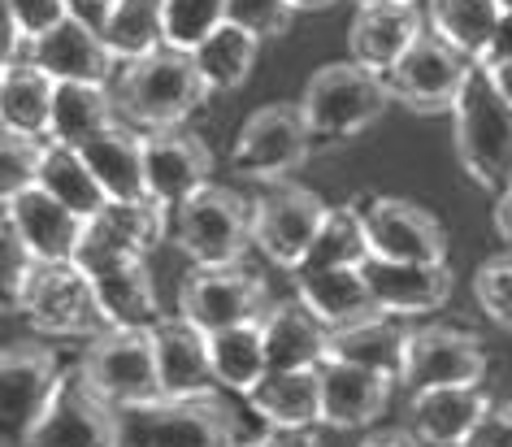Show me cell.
<instances>
[{
    "label": "cell",
    "mask_w": 512,
    "mask_h": 447,
    "mask_svg": "<svg viewBox=\"0 0 512 447\" xmlns=\"http://www.w3.org/2000/svg\"><path fill=\"white\" fill-rule=\"evenodd\" d=\"M40 187L53 191L61 204H70L79 217H96L109 204L105 183L87 165L79 144H61V139H44V161H40Z\"/></svg>",
    "instance_id": "d6a6232c"
},
{
    "label": "cell",
    "mask_w": 512,
    "mask_h": 447,
    "mask_svg": "<svg viewBox=\"0 0 512 447\" xmlns=\"http://www.w3.org/2000/svg\"><path fill=\"white\" fill-rule=\"evenodd\" d=\"M122 447H239V421L217 391L161 395L122 408Z\"/></svg>",
    "instance_id": "277c9868"
},
{
    "label": "cell",
    "mask_w": 512,
    "mask_h": 447,
    "mask_svg": "<svg viewBox=\"0 0 512 447\" xmlns=\"http://www.w3.org/2000/svg\"><path fill=\"white\" fill-rule=\"evenodd\" d=\"M391 105L387 79L382 70L365 66V61H330V66L313 70V79L304 83L300 113L313 131V144H343V139L361 135L365 126H374Z\"/></svg>",
    "instance_id": "3957f363"
},
{
    "label": "cell",
    "mask_w": 512,
    "mask_h": 447,
    "mask_svg": "<svg viewBox=\"0 0 512 447\" xmlns=\"http://www.w3.org/2000/svg\"><path fill=\"white\" fill-rule=\"evenodd\" d=\"M122 122V109L113 100V83H79V79H61L53 96V131L48 139L61 144H83L87 135L105 131V126Z\"/></svg>",
    "instance_id": "1f68e13d"
},
{
    "label": "cell",
    "mask_w": 512,
    "mask_h": 447,
    "mask_svg": "<svg viewBox=\"0 0 512 447\" xmlns=\"http://www.w3.org/2000/svg\"><path fill=\"white\" fill-rule=\"evenodd\" d=\"M486 378V348L473 330L460 326H413L404 356V387H456V382H482Z\"/></svg>",
    "instance_id": "2e32d148"
},
{
    "label": "cell",
    "mask_w": 512,
    "mask_h": 447,
    "mask_svg": "<svg viewBox=\"0 0 512 447\" xmlns=\"http://www.w3.org/2000/svg\"><path fill=\"white\" fill-rule=\"evenodd\" d=\"M256 53H261V40H256L252 31L235 27V22H222L209 40H200L191 48L204 83H209L213 92H239L256 66Z\"/></svg>",
    "instance_id": "d590c367"
},
{
    "label": "cell",
    "mask_w": 512,
    "mask_h": 447,
    "mask_svg": "<svg viewBox=\"0 0 512 447\" xmlns=\"http://www.w3.org/2000/svg\"><path fill=\"white\" fill-rule=\"evenodd\" d=\"M369 235V257L387 261H447V231L426 204L404 196H369L356 200Z\"/></svg>",
    "instance_id": "9a60e30c"
},
{
    "label": "cell",
    "mask_w": 512,
    "mask_h": 447,
    "mask_svg": "<svg viewBox=\"0 0 512 447\" xmlns=\"http://www.w3.org/2000/svg\"><path fill=\"white\" fill-rule=\"evenodd\" d=\"M92 287H96V300H100V309H105L109 326H144V330H152L165 317L157 283H152L144 257L118 261V265H109V270L92 274Z\"/></svg>",
    "instance_id": "4dcf8cb0"
},
{
    "label": "cell",
    "mask_w": 512,
    "mask_h": 447,
    "mask_svg": "<svg viewBox=\"0 0 512 447\" xmlns=\"http://www.w3.org/2000/svg\"><path fill=\"white\" fill-rule=\"evenodd\" d=\"M291 5H296V9H330L335 0H291Z\"/></svg>",
    "instance_id": "f5cc1de1"
},
{
    "label": "cell",
    "mask_w": 512,
    "mask_h": 447,
    "mask_svg": "<svg viewBox=\"0 0 512 447\" xmlns=\"http://www.w3.org/2000/svg\"><path fill=\"white\" fill-rule=\"evenodd\" d=\"M473 66H478V61H469L456 44H447L439 31H421V40L408 48L391 70H382V79H387L391 100H400L404 109L452 113Z\"/></svg>",
    "instance_id": "4fadbf2b"
},
{
    "label": "cell",
    "mask_w": 512,
    "mask_h": 447,
    "mask_svg": "<svg viewBox=\"0 0 512 447\" xmlns=\"http://www.w3.org/2000/svg\"><path fill=\"white\" fill-rule=\"evenodd\" d=\"M296 296L322 317L330 330L378 317L374 287L365 278V265H339V270H296Z\"/></svg>",
    "instance_id": "484cf974"
},
{
    "label": "cell",
    "mask_w": 512,
    "mask_h": 447,
    "mask_svg": "<svg viewBox=\"0 0 512 447\" xmlns=\"http://www.w3.org/2000/svg\"><path fill=\"white\" fill-rule=\"evenodd\" d=\"M426 22L469 61H482L504 18V0H426Z\"/></svg>",
    "instance_id": "e575fe53"
},
{
    "label": "cell",
    "mask_w": 512,
    "mask_h": 447,
    "mask_svg": "<svg viewBox=\"0 0 512 447\" xmlns=\"http://www.w3.org/2000/svg\"><path fill=\"white\" fill-rule=\"evenodd\" d=\"M40 161H44L40 135L5 131V139H0V200H9V196H18V191L40 183Z\"/></svg>",
    "instance_id": "ab89813d"
},
{
    "label": "cell",
    "mask_w": 512,
    "mask_h": 447,
    "mask_svg": "<svg viewBox=\"0 0 512 447\" xmlns=\"http://www.w3.org/2000/svg\"><path fill=\"white\" fill-rule=\"evenodd\" d=\"M61 374L66 369H61L53 343L18 339L5 348L0 356V439L5 447H27L44 408L53 404Z\"/></svg>",
    "instance_id": "9c48e42d"
},
{
    "label": "cell",
    "mask_w": 512,
    "mask_h": 447,
    "mask_svg": "<svg viewBox=\"0 0 512 447\" xmlns=\"http://www.w3.org/2000/svg\"><path fill=\"white\" fill-rule=\"evenodd\" d=\"M213 87L204 83L196 57L187 48L161 44L152 53L122 61L118 79H113V100H118L122 118L144 126V131H165V126H183Z\"/></svg>",
    "instance_id": "6da1fadb"
},
{
    "label": "cell",
    "mask_w": 512,
    "mask_h": 447,
    "mask_svg": "<svg viewBox=\"0 0 512 447\" xmlns=\"http://www.w3.org/2000/svg\"><path fill=\"white\" fill-rule=\"evenodd\" d=\"M365 261H369V235H365L361 209H356V200H352V204H343V209L326 213L309 257H304L296 270H339V265H365Z\"/></svg>",
    "instance_id": "8d00e7d4"
},
{
    "label": "cell",
    "mask_w": 512,
    "mask_h": 447,
    "mask_svg": "<svg viewBox=\"0 0 512 447\" xmlns=\"http://www.w3.org/2000/svg\"><path fill=\"white\" fill-rule=\"evenodd\" d=\"M465 447H512V400H491L478 426L469 430Z\"/></svg>",
    "instance_id": "ee69618b"
},
{
    "label": "cell",
    "mask_w": 512,
    "mask_h": 447,
    "mask_svg": "<svg viewBox=\"0 0 512 447\" xmlns=\"http://www.w3.org/2000/svg\"><path fill=\"white\" fill-rule=\"evenodd\" d=\"M326 204L317 191L300 183H270V191L252 200V244L274 265L296 270L309 257L317 231L326 222Z\"/></svg>",
    "instance_id": "5bb4252c"
},
{
    "label": "cell",
    "mask_w": 512,
    "mask_h": 447,
    "mask_svg": "<svg viewBox=\"0 0 512 447\" xmlns=\"http://www.w3.org/2000/svg\"><path fill=\"white\" fill-rule=\"evenodd\" d=\"M5 222H14V231L27 239V248L40 261H74L87 217H79L70 204H61L53 191L35 183L5 200Z\"/></svg>",
    "instance_id": "44dd1931"
},
{
    "label": "cell",
    "mask_w": 512,
    "mask_h": 447,
    "mask_svg": "<svg viewBox=\"0 0 512 447\" xmlns=\"http://www.w3.org/2000/svg\"><path fill=\"white\" fill-rule=\"evenodd\" d=\"M473 300H478V309L495 326L512 330V248L478 265V274H473Z\"/></svg>",
    "instance_id": "60d3db41"
},
{
    "label": "cell",
    "mask_w": 512,
    "mask_h": 447,
    "mask_svg": "<svg viewBox=\"0 0 512 447\" xmlns=\"http://www.w3.org/2000/svg\"><path fill=\"white\" fill-rule=\"evenodd\" d=\"M499 61H512V9H504V18H499V27H495V40L478 66H499Z\"/></svg>",
    "instance_id": "c3c4849f"
},
{
    "label": "cell",
    "mask_w": 512,
    "mask_h": 447,
    "mask_svg": "<svg viewBox=\"0 0 512 447\" xmlns=\"http://www.w3.org/2000/svg\"><path fill=\"white\" fill-rule=\"evenodd\" d=\"M291 18H296V5H291V0H230L226 5V22L252 31L261 44L287 35Z\"/></svg>",
    "instance_id": "7bdbcfd3"
},
{
    "label": "cell",
    "mask_w": 512,
    "mask_h": 447,
    "mask_svg": "<svg viewBox=\"0 0 512 447\" xmlns=\"http://www.w3.org/2000/svg\"><path fill=\"white\" fill-rule=\"evenodd\" d=\"M495 231L512 248V187L504 191V196H495Z\"/></svg>",
    "instance_id": "f907efd6"
},
{
    "label": "cell",
    "mask_w": 512,
    "mask_h": 447,
    "mask_svg": "<svg viewBox=\"0 0 512 447\" xmlns=\"http://www.w3.org/2000/svg\"><path fill=\"white\" fill-rule=\"evenodd\" d=\"M426 18H421L417 0H378L361 5L348 27V53L374 70H391L408 48L421 40Z\"/></svg>",
    "instance_id": "7402d4cb"
},
{
    "label": "cell",
    "mask_w": 512,
    "mask_h": 447,
    "mask_svg": "<svg viewBox=\"0 0 512 447\" xmlns=\"http://www.w3.org/2000/svg\"><path fill=\"white\" fill-rule=\"evenodd\" d=\"M486 70H491V79H495L499 92L512 100V61H499V66H486Z\"/></svg>",
    "instance_id": "816d5d0a"
},
{
    "label": "cell",
    "mask_w": 512,
    "mask_h": 447,
    "mask_svg": "<svg viewBox=\"0 0 512 447\" xmlns=\"http://www.w3.org/2000/svg\"><path fill=\"white\" fill-rule=\"evenodd\" d=\"M261 330H265V356H270V369L322 365L326 352H330V326L300 296L270 304L265 317H261Z\"/></svg>",
    "instance_id": "d4e9b609"
},
{
    "label": "cell",
    "mask_w": 512,
    "mask_h": 447,
    "mask_svg": "<svg viewBox=\"0 0 512 447\" xmlns=\"http://www.w3.org/2000/svg\"><path fill=\"white\" fill-rule=\"evenodd\" d=\"M5 5L18 14L22 31H27L31 40H35V35H44L48 27H57V22L70 14L66 0H5Z\"/></svg>",
    "instance_id": "f6af8a7d"
},
{
    "label": "cell",
    "mask_w": 512,
    "mask_h": 447,
    "mask_svg": "<svg viewBox=\"0 0 512 447\" xmlns=\"http://www.w3.org/2000/svg\"><path fill=\"white\" fill-rule=\"evenodd\" d=\"M105 44L118 61H135L165 44V0H118L105 22Z\"/></svg>",
    "instance_id": "74e56055"
},
{
    "label": "cell",
    "mask_w": 512,
    "mask_h": 447,
    "mask_svg": "<svg viewBox=\"0 0 512 447\" xmlns=\"http://www.w3.org/2000/svg\"><path fill=\"white\" fill-rule=\"evenodd\" d=\"M157 339V365L165 395H196V391H217L213 356H209V335L196 330L183 317H161L152 326Z\"/></svg>",
    "instance_id": "4316f807"
},
{
    "label": "cell",
    "mask_w": 512,
    "mask_h": 447,
    "mask_svg": "<svg viewBox=\"0 0 512 447\" xmlns=\"http://www.w3.org/2000/svg\"><path fill=\"white\" fill-rule=\"evenodd\" d=\"M356 5H378V0H356Z\"/></svg>",
    "instance_id": "db71d44e"
},
{
    "label": "cell",
    "mask_w": 512,
    "mask_h": 447,
    "mask_svg": "<svg viewBox=\"0 0 512 447\" xmlns=\"http://www.w3.org/2000/svg\"><path fill=\"white\" fill-rule=\"evenodd\" d=\"M113 5H118V0H66L70 18L87 22V27L100 31V35H105V22H109V14H113Z\"/></svg>",
    "instance_id": "bcb514c9"
},
{
    "label": "cell",
    "mask_w": 512,
    "mask_h": 447,
    "mask_svg": "<svg viewBox=\"0 0 512 447\" xmlns=\"http://www.w3.org/2000/svg\"><path fill=\"white\" fill-rule=\"evenodd\" d=\"M27 447H122V408L92 387L83 365H74L61 374Z\"/></svg>",
    "instance_id": "30bf717a"
},
{
    "label": "cell",
    "mask_w": 512,
    "mask_h": 447,
    "mask_svg": "<svg viewBox=\"0 0 512 447\" xmlns=\"http://www.w3.org/2000/svg\"><path fill=\"white\" fill-rule=\"evenodd\" d=\"M53 96L57 79L35 66L31 57L5 61V74H0V122H5V131L48 139V131H53Z\"/></svg>",
    "instance_id": "f546056e"
},
{
    "label": "cell",
    "mask_w": 512,
    "mask_h": 447,
    "mask_svg": "<svg viewBox=\"0 0 512 447\" xmlns=\"http://www.w3.org/2000/svg\"><path fill=\"white\" fill-rule=\"evenodd\" d=\"M365 278L374 287V300L382 313L395 317H421L434 313L452 300V270L447 261H387V257H369L365 261Z\"/></svg>",
    "instance_id": "d6986e66"
},
{
    "label": "cell",
    "mask_w": 512,
    "mask_h": 447,
    "mask_svg": "<svg viewBox=\"0 0 512 447\" xmlns=\"http://www.w3.org/2000/svg\"><path fill=\"white\" fill-rule=\"evenodd\" d=\"M170 204L161 200H109L96 217L83 222V239L74 248V265L92 278L118 261L148 257L165 239V222H170Z\"/></svg>",
    "instance_id": "8fae6325"
},
{
    "label": "cell",
    "mask_w": 512,
    "mask_h": 447,
    "mask_svg": "<svg viewBox=\"0 0 512 447\" xmlns=\"http://www.w3.org/2000/svg\"><path fill=\"white\" fill-rule=\"evenodd\" d=\"M504 9H512V0H504Z\"/></svg>",
    "instance_id": "11a10c76"
},
{
    "label": "cell",
    "mask_w": 512,
    "mask_h": 447,
    "mask_svg": "<svg viewBox=\"0 0 512 447\" xmlns=\"http://www.w3.org/2000/svg\"><path fill=\"white\" fill-rule=\"evenodd\" d=\"M27 57L40 70H48L53 79H79V83H113L122 70L118 53L105 44V35L92 31L79 18H61L57 27H48L44 35H35Z\"/></svg>",
    "instance_id": "ac0fdd59"
},
{
    "label": "cell",
    "mask_w": 512,
    "mask_h": 447,
    "mask_svg": "<svg viewBox=\"0 0 512 447\" xmlns=\"http://www.w3.org/2000/svg\"><path fill=\"white\" fill-rule=\"evenodd\" d=\"M317 374H322V426L356 430V426H369V421H378L387 413L391 387H395L391 374L339 361V356H326V361L317 365Z\"/></svg>",
    "instance_id": "ffe728a7"
},
{
    "label": "cell",
    "mask_w": 512,
    "mask_h": 447,
    "mask_svg": "<svg viewBox=\"0 0 512 447\" xmlns=\"http://www.w3.org/2000/svg\"><path fill=\"white\" fill-rule=\"evenodd\" d=\"M456 157L465 174L491 196L512 187V100L499 92L491 70L473 66L452 105Z\"/></svg>",
    "instance_id": "7a4b0ae2"
},
{
    "label": "cell",
    "mask_w": 512,
    "mask_h": 447,
    "mask_svg": "<svg viewBox=\"0 0 512 447\" xmlns=\"http://www.w3.org/2000/svg\"><path fill=\"white\" fill-rule=\"evenodd\" d=\"M313 148L317 144L300 105L274 100V105H261L239 126L235 148H230V174L252 178V183H283L309 161Z\"/></svg>",
    "instance_id": "ba28073f"
},
{
    "label": "cell",
    "mask_w": 512,
    "mask_h": 447,
    "mask_svg": "<svg viewBox=\"0 0 512 447\" xmlns=\"http://www.w3.org/2000/svg\"><path fill=\"white\" fill-rule=\"evenodd\" d=\"M239 447H317L313 430H278L270 426V434H256V439L239 443Z\"/></svg>",
    "instance_id": "7dc6e473"
},
{
    "label": "cell",
    "mask_w": 512,
    "mask_h": 447,
    "mask_svg": "<svg viewBox=\"0 0 512 447\" xmlns=\"http://www.w3.org/2000/svg\"><path fill=\"white\" fill-rule=\"evenodd\" d=\"M248 404L261 421L278 430H313L322 426V374L317 365L304 369H265L248 391Z\"/></svg>",
    "instance_id": "cb8c5ba5"
},
{
    "label": "cell",
    "mask_w": 512,
    "mask_h": 447,
    "mask_svg": "<svg viewBox=\"0 0 512 447\" xmlns=\"http://www.w3.org/2000/svg\"><path fill=\"white\" fill-rule=\"evenodd\" d=\"M144 161H148V196L178 209L187 196L213 178V152L196 131L165 126V131L144 135Z\"/></svg>",
    "instance_id": "e0dca14e"
},
{
    "label": "cell",
    "mask_w": 512,
    "mask_h": 447,
    "mask_svg": "<svg viewBox=\"0 0 512 447\" xmlns=\"http://www.w3.org/2000/svg\"><path fill=\"white\" fill-rule=\"evenodd\" d=\"M83 374L96 391H105L118 408L152 404L165 395L161 365H157V339L144 326H109L87 339L79 356Z\"/></svg>",
    "instance_id": "5b68a950"
},
{
    "label": "cell",
    "mask_w": 512,
    "mask_h": 447,
    "mask_svg": "<svg viewBox=\"0 0 512 447\" xmlns=\"http://www.w3.org/2000/svg\"><path fill=\"white\" fill-rule=\"evenodd\" d=\"M83 157L105 183L109 200H148V161H144V135H135L126 122H113L105 131L83 139Z\"/></svg>",
    "instance_id": "83f0119b"
},
{
    "label": "cell",
    "mask_w": 512,
    "mask_h": 447,
    "mask_svg": "<svg viewBox=\"0 0 512 447\" xmlns=\"http://www.w3.org/2000/svg\"><path fill=\"white\" fill-rule=\"evenodd\" d=\"M35 261H40V257H35V252L27 248V239L14 231V222H5V217H0V296H5L9 313L18 309V296H22V287H27Z\"/></svg>",
    "instance_id": "b9f144b4"
},
{
    "label": "cell",
    "mask_w": 512,
    "mask_h": 447,
    "mask_svg": "<svg viewBox=\"0 0 512 447\" xmlns=\"http://www.w3.org/2000/svg\"><path fill=\"white\" fill-rule=\"evenodd\" d=\"M265 309H270L265 278L239 270V265H196L178 287V317L204 335L256 322L265 317Z\"/></svg>",
    "instance_id": "7c38bea8"
},
{
    "label": "cell",
    "mask_w": 512,
    "mask_h": 447,
    "mask_svg": "<svg viewBox=\"0 0 512 447\" xmlns=\"http://www.w3.org/2000/svg\"><path fill=\"white\" fill-rule=\"evenodd\" d=\"M361 447H426L413 430H374Z\"/></svg>",
    "instance_id": "681fc988"
},
{
    "label": "cell",
    "mask_w": 512,
    "mask_h": 447,
    "mask_svg": "<svg viewBox=\"0 0 512 447\" xmlns=\"http://www.w3.org/2000/svg\"><path fill=\"white\" fill-rule=\"evenodd\" d=\"M230 0H165V44L196 48L226 22Z\"/></svg>",
    "instance_id": "f35d334b"
},
{
    "label": "cell",
    "mask_w": 512,
    "mask_h": 447,
    "mask_svg": "<svg viewBox=\"0 0 512 447\" xmlns=\"http://www.w3.org/2000/svg\"><path fill=\"white\" fill-rule=\"evenodd\" d=\"M408 335H413V326H408L404 317L378 313V317H365V322L330 330V352L326 356H339V361L378 369V374H391L395 382H404Z\"/></svg>",
    "instance_id": "f1b7e54d"
},
{
    "label": "cell",
    "mask_w": 512,
    "mask_h": 447,
    "mask_svg": "<svg viewBox=\"0 0 512 447\" xmlns=\"http://www.w3.org/2000/svg\"><path fill=\"white\" fill-rule=\"evenodd\" d=\"M209 356H213L217 387L248 395L256 382H261L265 369H270V356H265V330H261V317H256V322H243V326L213 330V335H209Z\"/></svg>",
    "instance_id": "836d02e7"
},
{
    "label": "cell",
    "mask_w": 512,
    "mask_h": 447,
    "mask_svg": "<svg viewBox=\"0 0 512 447\" xmlns=\"http://www.w3.org/2000/svg\"><path fill=\"white\" fill-rule=\"evenodd\" d=\"M486 404H491V395L482 391V382L426 387V391H413L408 421H413V434L426 447H465L469 430L486 413Z\"/></svg>",
    "instance_id": "603a6c76"
},
{
    "label": "cell",
    "mask_w": 512,
    "mask_h": 447,
    "mask_svg": "<svg viewBox=\"0 0 512 447\" xmlns=\"http://www.w3.org/2000/svg\"><path fill=\"white\" fill-rule=\"evenodd\" d=\"M174 244L191 265H239L252 244V204L222 183H204L174 209Z\"/></svg>",
    "instance_id": "52a82bcc"
},
{
    "label": "cell",
    "mask_w": 512,
    "mask_h": 447,
    "mask_svg": "<svg viewBox=\"0 0 512 447\" xmlns=\"http://www.w3.org/2000/svg\"><path fill=\"white\" fill-rule=\"evenodd\" d=\"M18 313L44 335L92 339L109 330V317L96 300V287L74 261H35L18 296Z\"/></svg>",
    "instance_id": "8992f818"
}]
</instances>
